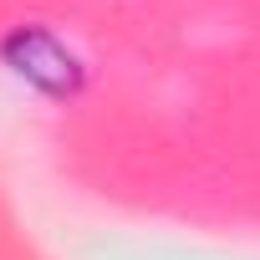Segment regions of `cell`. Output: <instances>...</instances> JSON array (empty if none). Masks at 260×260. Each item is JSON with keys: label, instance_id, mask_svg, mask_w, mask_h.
<instances>
[{"label": "cell", "instance_id": "obj_1", "mask_svg": "<svg viewBox=\"0 0 260 260\" xmlns=\"http://www.w3.org/2000/svg\"><path fill=\"white\" fill-rule=\"evenodd\" d=\"M6 61H11L31 87H41V92H51V97H72L77 82H82L77 56H72L51 31H41V26H21V31L6 41Z\"/></svg>", "mask_w": 260, "mask_h": 260}]
</instances>
